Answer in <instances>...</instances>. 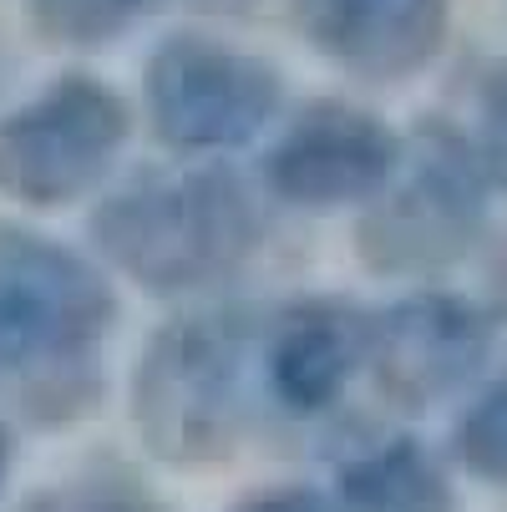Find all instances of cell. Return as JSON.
<instances>
[{
    "label": "cell",
    "instance_id": "cell-1",
    "mask_svg": "<svg viewBox=\"0 0 507 512\" xmlns=\"http://www.w3.org/2000/svg\"><path fill=\"white\" fill-rule=\"evenodd\" d=\"M127 295L77 229L0 213V411L21 431L87 426L117 396Z\"/></svg>",
    "mask_w": 507,
    "mask_h": 512
},
{
    "label": "cell",
    "instance_id": "cell-2",
    "mask_svg": "<svg viewBox=\"0 0 507 512\" xmlns=\"http://www.w3.org/2000/svg\"><path fill=\"white\" fill-rule=\"evenodd\" d=\"M279 224L249 163L142 158L77 234L127 300L173 310L249 289Z\"/></svg>",
    "mask_w": 507,
    "mask_h": 512
},
{
    "label": "cell",
    "instance_id": "cell-3",
    "mask_svg": "<svg viewBox=\"0 0 507 512\" xmlns=\"http://www.w3.org/2000/svg\"><path fill=\"white\" fill-rule=\"evenodd\" d=\"M264 295L198 300L158 310L117 371V401L137 447L158 467L208 472L239 457L269 421L259 386Z\"/></svg>",
    "mask_w": 507,
    "mask_h": 512
},
{
    "label": "cell",
    "instance_id": "cell-4",
    "mask_svg": "<svg viewBox=\"0 0 507 512\" xmlns=\"http://www.w3.org/2000/svg\"><path fill=\"white\" fill-rule=\"evenodd\" d=\"M411 148L396 183L345 224L350 264L381 295L416 284H462L487 254L507 183L452 107L406 117Z\"/></svg>",
    "mask_w": 507,
    "mask_h": 512
},
{
    "label": "cell",
    "instance_id": "cell-5",
    "mask_svg": "<svg viewBox=\"0 0 507 512\" xmlns=\"http://www.w3.org/2000/svg\"><path fill=\"white\" fill-rule=\"evenodd\" d=\"M142 142L173 163H254L295 107L289 66L234 26L168 21L132 66Z\"/></svg>",
    "mask_w": 507,
    "mask_h": 512
},
{
    "label": "cell",
    "instance_id": "cell-6",
    "mask_svg": "<svg viewBox=\"0 0 507 512\" xmlns=\"http://www.w3.org/2000/svg\"><path fill=\"white\" fill-rule=\"evenodd\" d=\"M132 82L102 66H51L0 102V208L36 224L87 218L142 158Z\"/></svg>",
    "mask_w": 507,
    "mask_h": 512
},
{
    "label": "cell",
    "instance_id": "cell-7",
    "mask_svg": "<svg viewBox=\"0 0 507 512\" xmlns=\"http://www.w3.org/2000/svg\"><path fill=\"white\" fill-rule=\"evenodd\" d=\"M411 132L386 102L360 92H305L249 163L279 218L350 224L401 173Z\"/></svg>",
    "mask_w": 507,
    "mask_h": 512
},
{
    "label": "cell",
    "instance_id": "cell-8",
    "mask_svg": "<svg viewBox=\"0 0 507 512\" xmlns=\"http://www.w3.org/2000/svg\"><path fill=\"white\" fill-rule=\"evenodd\" d=\"M507 330L472 284H416L371 300L366 396L401 426L452 416L507 355Z\"/></svg>",
    "mask_w": 507,
    "mask_h": 512
},
{
    "label": "cell",
    "instance_id": "cell-9",
    "mask_svg": "<svg viewBox=\"0 0 507 512\" xmlns=\"http://www.w3.org/2000/svg\"><path fill=\"white\" fill-rule=\"evenodd\" d=\"M320 71L360 97H396L437 77L457 41V0H274Z\"/></svg>",
    "mask_w": 507,
    "mask_h": 512
},
{
    "label": "cell",
    "instance_id": "cell-10",
    "mask_svg": "<svg viewBox=\"0 0 507 512\" xmlns=\"http://www.w3.org/2000/svg\"><path fill=\"white\" fill-rule=\"evenodd\" d=\"M371 300L315 284L264 300L259 386L264 411L289 426H330L366 391Z\"/></svg>",
    "mask_w": 507,
    "mask_h": 512
},
{
    "label": "cell",
    "instance_id": "cell-11",
    "mask_svg": "<svg viewBox=\"0 0 507 512\" xmlns=\"http://www.w3.org/2000/svg\"><path fill=\"white\" fill-rule=\"evenodd\" d=\"M457 477L442 442L396 421L355 436L335 457L325 492L335 512H457Z\"/></svg>",
    "mask_w": 507,
    "mask_h": 512
},
{
    "label": "cell",
    "instance_id": "cell-12",
    "mask_svg": "<svg viewBox=\"0 0 507 512\" xmlns=\"http://www.w3.org/2000/svg\"><path fill=\"white\" fill-rule=\"evenodd\" d=\"M16 11L31 46L56 56V66H97L168 21L163 0H16Z\"/></svg>",
    "mask_w": 507,
    "mask_h": 512
},
{
    "label": "cell",
    "instance_id": "cell-13",
    "mask_svg": "<svg viewBox=\"0 0 507 512\" xmlns=\"http://www.w3.org/2000/svg\"><path fill=\"white\" fill-rule=\"evenodd\" d=\"M442 447L462 477L482 487H507V355L442 421Z\"/></svg>",
    "mask_w": 507,
    "mask_h": 512
},
{
    "label": "cell",
    "instance_id": "cell-14",
    "mask_svg": "<svg viewBox=\"0 0 507 512\" xmlns=\"http://www.w3.org/2000/svg\"><path fill=\"white\" fill-rule=\"evenodd\" d=\"M452 112L472 127V137L487 148V158L497 163V173L507 183V51H487L467 66L462 102Z\"/></svg>",
    "mask_w": 507,
    "mask_h": 512
},
{
    "label": "cell",
    "instance_id": "cell-15",
    "mask_svg": "<svg viewBox=\"0 0 507 512\" xmlns=\"http://www.w3.org/2000/svg\"><path fill=\"white\" fill-rule=\"evenodd\" d=\"M56 512H168V502L127 467H92L56 492Z\"/></svg>",
    "mask_w": 507,
    "mask_h": 512
},
{
    "label": "cell",
    "instance_id": "cell-16",
    "mask_svg": "<svg viewBox=\"0 0 507 512\" xmlns=\"http://www.w3.org/2000/svg\"><path fill=\"white\" fill-rule=\"evenodd\" d=\"M229 512H335L325 487H305V482H269L244 492Z\"/></svg>",
    "mask_w": 507,
    "mask_h": 512
},
{
    "label": "cell",
    "instance_id": "cell-17",
    "mask_svg": "<svg viewBox=\"0 0 507 512\" xmlns=\"http://www.w3.org/2000/svg\"><path fill=\"white\" fill-rule=\"evenodd\" d=\"M264 6L269 0H163V16L168 21H193V26H234V31H244Z\"/></svg>",
    "mask_w": 507,
    "mask_h": 512
},
{
    "label": "cell",
    "instance_id": "cell-18",
    "mask_svg": "<svg viewBox=\"0 0 507 512\" xmlns=\"http://www.w3.org/2000/svg\"><path fill=\"white\" fill-rule=\"evenodd\" d=\"M472 289L487 300V310L497 315V325L507 330V218L497 224V234H492L487 254H482V259H477V269H472Z\"/></svg>",
    "mask_w": 507,
    "mask_h": 512
},
{
    "label": "cell",
    "instance_id": "cell-19",
    "mask_svg": "<svg viewBox=\"0 0 507 512\" xmlns=\"http://www.w3.org/2000/svg\"><path fill=\"white\" fill-rule=\"evenodd\" d=\"M21 426L6 416V411H0V492H6L11 487V472H16V452H21Z\"/></svg>",
    "mask_w": 507,
    "mask_h": 512
},
{
    "label": "cell",
    "instance_id": "cell-20",
    "mask_svg": "<svg viewBox=\"0 0 507 512\" xmlns=\"http://www.w3.org/2000/svg\"><path fill=\"white\" fill-rule=\"evenodd\" d=\"M6 51V46H0ZM0 102H6V56H0Z\"/></svg>",
    "mask_w": 507,
    "mask_h": 512
}]
</instances>
